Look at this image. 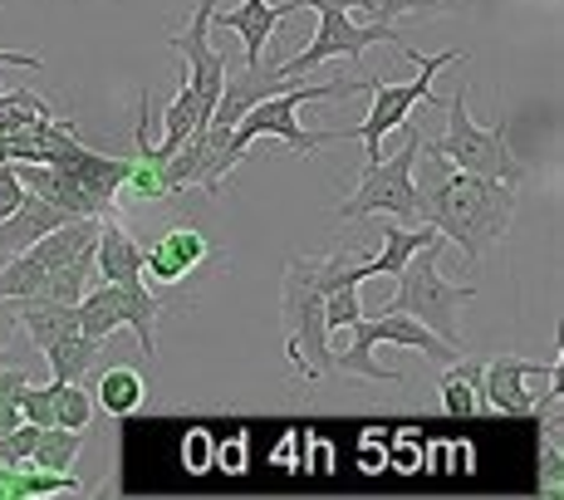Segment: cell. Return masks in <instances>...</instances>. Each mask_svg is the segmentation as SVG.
Returning <instances> with one entry per match:
<instances>
[{
    "label": "cell",
    "instance_id": "obj_1",
    "mask_svg": "<svg viewBox=\"0 0 564 500\" xmlns=\"http://www.w3.org/2000/svg\"><path fill=\"white\" fill-rule=\"evenodd\" d=\"M339 285H364L359 260L349 246H334L329 256H295L280 275V319H285V358L300 378L334 373L329 349V319H324V295Z\"/></svg>",
    "mask_w": 564,
    "mask_h": 500
},
{
    "label": "cell",
    "instance_id": "obj_2",
    "mask_svg": "<svg viewBox=\"0 0 564 500\" xmlns=\"http://www.w3.org/2000/svg\"><path fill=\"white\" fill-rule=\"evenodd\" d=\"M349 94H364V74H354V79H314V84L295 79L290 89H280V94H270V99H260L256 108H246V113L236 118V128L226 133L221 152H216L212 192H206V197H216V192H221V177L246 157V152H251L256 138H280V143L295 152V157H310V152L354 138V128H329V133H310V128H300V108H305V104L349 99Z\"/></svg>",
    "mask_w": 564,
    "mask_h": 500
},
{
    "label": "cell",
    "instance_id": "obj_3",
    "mask_svg": "<svg viewBox=\"0 0 564 500\" xmlns=\"http://www.w3.org/2000/svg\"><path fill=\"white\" fill-rule=\"evenodd\" d=\"M516 187L496 177H471V172H457L452 177H437L427 192H422V221L437 226L442 241H452L462 250L466 270L481 265V256L506 236V226L516 221Z\"/></svg>",
    "mask_w": 564,
    "mask_h": 500
},
{
    "label": "cell",
    "instance_id": "obj_4",
    "mask_svg": "<svg viewBox=\"0 0 564 500\" xmlns=\"http://www.w3.org/2000/svg\"><path fill=\"white\" fill-rule=\"evenodd\" d=\"M398 128H403L398 152H378L373 162H364V177H359V187H354V197L339 202L344 221H364V216H393V221H403V226L422 221V187H417V177H412V167H417V157H422V133L408 118Z\"/></svg>",
    "mask_w": 564,
    "mask_h": 500
},
{
    "label": "cell",
    "instance_id": "obj_5",
    "mask_svg": "<svg viewBox=\"0 0 564 500\" xmlns=\"http://www.w3.org/2000/svg\"><path fill=\"white\" fill-rule=\"evenodd\" d=\"M506 133H511V123H491L481 128L471 113H466V84L447 99V133L437 138V143H422L432 162H447V167L457 172H471V177H496V182H511L520 187L525 182V162L511 152L506 143Z\"/></svg>",
    "mask_w": 564,
    "mask_h": 500
},
{
    "label": "cell",
    "instance_id": "obj_6",
    "mask_svg": "<svg viewBox=\"0 0 564 500\" xmlns=\"http://www.w3.org/2000/svg\"><path fill=\"white\" fill-rule=\"evenodd\" d=\"M349 329H354V344L334 358V368H344V373H354V378H368V383H403L398 368L373 363L378 344H398V349H412V354L432 358V363H457V354H462V349H452L447 339H437L427 324H417L412 314H398V309H378V314H368V319L359 314Z\"/></svg>",
    "mask_w": 564,
    "mask_h": 500
},
{
    "label": "cell",
    "instance_id": "obj_7",
    "mask_svg": "<svg viewBox=\"0 0 564 500\" xmlns=\"http://www.w3.org/2000/svg\"><path fill=\"white\" fill-rule=\"evenodd\" d=\"M398 54H403L408 64H417V74H412L408 84H383L373 79V74H364V94H373V108H368V118L359 128H354V138L364 143V157L373 162L378 152H383V138L393 133L398 123L412 113L417 104H432L442 108V99L432 94V79H437L442 69H452V64L462 59V50H447V54H417L412 45H398Z\"/></svg>",
    "mask_w": 564,
    "mask_h": 500
},
{
    "label": "cell",
    "instance_id": "obj_8",
    "mask_svg": "<svg viewBox=\"0 0 564 500\" xmlns=\"http://www.w3.org/2000/svg\"><path fill=\"white\" fill-rule=\"evenodd\" d=\"M437 250L442 246H422L417 256L398 270V295L383 304V309H398V314H412L417 324H427L437 339H447L452 349H462V334H457V314L462 304L476 300V285H452L447 275L437 270Z\"/></svg>",
    "mask_w": 564,
    "mask_h": 500
},
{
    "label": "cell",
    "instance_id": "obj_9",
    "mask_svg": "<svg viewBox=\"0 0 564 500\" xmlns=\"http://www.w3.org/2000/svg\"><path fill=\"white\" fill-rule=\"evenodd\" d=\"M79 309V329L94 334V339H108L113 329H133L138 349L143 358H158V319H162V304L148 290V280H133V285H104L99 290H84V300L74 304Z\"/></svg>",
    "mask_w": 564,
    "mask_h": 500
},
{
    "label": "cell",
    "instance_id": "obj_10",
    "mask_svg": "<svg viewBox=\"0 0 564 500\" xmlns=\"http://www.w3.org/2000/svg\"><path fill=\"white\" fill-rule=\"evenodd\" d=\"M373 45H403V35H398L393 25H383V20H354L349 10H319V30H314V40L305 50L295 54V59H280L275 69L285 74V79H305L310 69H319L324 59H364V50Z\"/></svg>",
    "mask_w": 564,
    "mask_h": 500
},
{
    "label": "cell",
    "instance_id": "obj_11",
    "mask_svg": "<svg viewBox=\"0 0 564 500\" xmlns=\"http://www.w3.org/2000/svg\"><path fill=\"white\" fill-rule=\"evenodd\" d=\"M216 250L206 246L202 231H192V226H172V231H162L153 246L143 250V280H153L158 290H177L182 280L202 275V265H212Z\"/></svg>",
    "mask_w": 564,
    "mask_h": 500
},
{
    "label": "cell",
    "instance_id": "obj_12",
    "mask_svg": "<svg viewBox=\"0 0 564 500\" xmlns=\"http://www.w3.org/2000/svg\"><path fill=\"white\" fill-rule=\"evenodd\" d=\"M560 363H530V358H491V363L481 368V388H486V402H491L496 412H511V417H530V412L540 407L535 398H530V378H555Z\"/></svg>",
    "mask_w": 564,
    "mask_h": 500
},
{
    "label": "cell",
    "instance_id": "obj_13",
    "mask_svg": "<svg viewBox=\"0 0 564 500\" xmlns=\"http://www.w3.org/2000/svg\"><path fill=\"white\" fill-rule=\"evenodd\" d=\"M295 15V6H270V0H241L236 10H221L216 15L212 10V20L221 30H231V35H241V50H246V64H260L265 59V45H270V35H275V25H285V20Z\"/></svg>",
    "mask_w": 564,
    "mask_h": 500
},
{
    "label": "cell",
    "instance_id": "obj_14",
    "mask_svg": "<svg viewBox=\"0 0 564 500\" xmlns=\"http://www.w3.org/2000/svg\"><path fill=\"white\" fill-rule=\"evenodd\" d=\"M94 275L108 280V285H133L143 280V246L133 241V231L118 221H99V236H94Z\"/></svg>",
    "mask_w": 564,
    "mask_h": 500
},
{
    "label": "cell",
    "instance_id": "obj_15",
    "mask_svg": "<svg viewBox=\"0 0 564 500\" xmlns=\"http://www.w3.org/2000/svg\"><path fill=\"white\" fill-rule=\"evenodd\" d=\"M64 221H69V216H64L59 206L25 187V197H20L15 211L0 216V256H15V250H25L30 241H40V236L54 231V226H64Z\"/></svg>",
    "mask_w": 564,
    "mask_h": 500
},
{
    "label": "cell",
    "instance_id": "obj_16",
    "mask_svg": "<svg viewBox=\"0 0 564 500\" xmlns=\"http://www.w3.org/2000/svg\"><path fill=\"white\" fill-rule=\"evenodd\" d=\"M422 246H447V241H442L437 226H427V221H417V226H403V221L388 226V231H383V250H378L373 260H359V275H364V280L398 275V270H403Z\"/></svg>",
    "mask_w": 564,
    "mask_h": 500
},
{
    "label": "cell",
    "instance_id": "obj_17",
    "mask_svg": "<svg viewBox=\"0 0 564 500\" xmlns=\"http://www.w3.org/2000/svg\"><path fill=\"white\" fill-rule=\"evenodd\" d=\"M15 319L30 329V339H35V349L45 354L50 344H59L64 334L79 329V309L74 304H59V300H40V295H15Z\"/></svg>",
    "mask_w": 564,
    "mask_h": 500
},
{
    "label": "cell",
    "instance_id": "obj_18",
    "mask_svg": "<svg viewBox=\"0 0 564 500\" xmlns=\"http://www.w3.org/2000/svg\"><path fill=\"white\" fill-rule=\"evenodd\" d=\"M79 496L84 481L69 471H45L25 456V461H0V500H30V496Z\"/></svg>",
    "mask_w": 564,
    "mask_h": 500
},
{
    "label": "cell",
    "instance_id": "obj_19",
    "mask_svg": "<svg viewBox=\"0 0 564 500\" xmlns=\"http://www.w3.org/2000/svg\"><path fill=\"white\" fill-rule=\"evenodd\" d=\"M99 354H104V339H94V334H84V329L64 334L59 344L45 349L50 373L59 378V383H79V378H89V368L99 363Z\"/></svg>",
    "mask_w": 564,
    "mask_h": 500
},
{
    "label": "cell",
    "instance_id": "obj_20",
    "mask_svg": "<svg viewBox=\"0 0 564 500\" xmlns=\"http://www.w3.org/2000/svg\"><path fill=\"white\" fill-rule=\"evenodd\" d=\"M143 398H148L143 373H138V368H128V363H118V368H108V373L99 378V398H94V402H99L108 417H128V412L143 407Z\"/></svg>",
    "mask_w": 564,
    "mask_h": 500
},
{
    "label": "cell",
    "instance_id": "obj_21",
    "mask_svg": "<svg viewBox=\"0 0 564 500\" xmlns=\"http://www.w3.org/2000/svg\"><path fill=\"white\" fill-rule=\"evenodd\" d=\"M84 432H74V427H40V437H35V447H30V461L35 466H45V471H69L74 466V456L84 452Z\"/></svg>",
    "mask_w": 564,
    "mask_h": 500
},
{
    "label": "cell",
    "instance_id": "obj_22",
    "mask_svg": "<svg viewBox=\"0 0 564 500\" xmlns=\"http://www.w3.org/2000/svg\"><path fill=\"white\" fill-rule=\"evenodd\" d=\"M50 398H54V427L89 432L94 412H99V402L89 398V388H79V383H59V378H54V383H50Z\"/></svg>",
    "mask_w": 564,
    "mask_h": 500
},
{
    "label": "cell",
    "instance_id": "obj_23",
    "mask_svg": "<svg viewBox=\"0 0 564 500\" xmlns=\"http://www.w3.org/2000/svg\"><path fill=\"white\" fill-rule=\"evenodd\" d=\"M476 388H481V368H457V373L442 378V407L452 412V417H471L476 407H481V398H471Z\"/></svg>",
    "mask_w": 564,
    "mask_h": 500
},
{
    "label": "cell",
    "instance_id": "obj_24",
    "mask_svg": "<svg viewBox=\"0 0 564 500\" xmlns=\"http://www.w3.org/2000/svg\"><path fill=\"white\" fill-rule=\"evenodd\" d=\"M452 10H471V0H373L368 15L393 25L398 15H452Z\"/></svg>",
    "mask_w": 564,
    "mask_h": 500
},
{
    "label": "cell",
    "instance_id": "obj_25",
    "mask_svg": "<svg viewBox=\"0 0 564 500\" xmlns=\"http://www.w3.org/2000/svg\"><path fill=\"white\" fill-rule=\"evenodd\" d=\"M50 104L35 99L30 89H15V94H0V133H20V128H30L35 118H45Z\"/></svg>",
    "mask_w": 564,
    "mask_h": 500
},
{
    "label": "cell",
    "instance_id": "obj_26",
    "mask_svg": "<svg viewBox=\"0 0 564 500\" xmlns=\"http://www.w3.org/2000/svg\"><path fill=\"white\" fill-rule=\"evenodd\" d=\"M20 417L35 422V427H54V398H50V383H45V388H35V383L20 388Z\"/></svg>",
    "mask_w": 564,
    "mask_h": 500
},
{
    "label": "cell",
    "instance_id": "obj_27",
    "mask_svg": "<svg viewBox=\"0 0 564 500\" xmlns=\"http://www.w3.org/2000/svg\"><path fill=\"white\" fill-rule=\"evenodd\" d=\"M25 197V182H20L15 162H0V216H10Z\"/></svg>",
    "mask_w": 564,
    "mask_h": 500
},
{
    "label": "cell",
    "instance_id": "obj_28",
    "mask_svg": "<svg viewBox=\"0 0 564 500\" xmlns=\"http://www.w3.org/2000/svg\"><path fill=\"white\" fill-rule=\"evenodd\" d=\"M212 456H216L212 437H206V432H187V466H192V471H206V466H212Z\"/></svg>",
    "mask_w": 564,
    "mask_h": 500
},
{
    "label": "cell",
    "instance_id": "obj_29",
    "mask_svg": "<svg viewBox=\"0 0 564 500\" xmlns=\"http://www.w3.org/2000/svg\"><path fill=\"white\" fill-rule=\"evenodd\" d=\"M0 69H30V74H40V69H45V59H40V54H25V50L0 45Z\"/></svg>",
    "mask_w": 564,
    "mask_h": 500
},
{
    "label": "cell",
    "instance_id": "obj_30",
    "mask_svg": "<svg viewBox=\"0 0 564 500\" xmlns=\"http://www.w3.org/2000/svg\"><path fill=\"white\" fill-rule=\"evenodd\" d=\"M290 6H310V10H349V15H354V10H368V6H373V0H290Z\"/></svg>",
    "mask_w": 564,
    "mask_h": 500
},
{
    "label": "cell",
    "instance_id": "obj_31",
    "mask_svg": "<svg viewBox=\"0 0 564 500\" xmlns=\"http://www.w3.org/2000/svg\"><path fill=\"white\" fill-rule=\"evenodd\" d=\"M241 461H246V442L231 437V442L221 447V471H241Z\"/></svg>",
    "mask_w": 564,
    "mask_h": 500
},
{
    "label": "cell",
    "instance_id": "obj_32",
    "mask_svg": "<svg viewBox=\"0 0 564 500\" xmlns=\"http://www.w3.org/2000/svg\"><path fill=\"white\" fill-rule=\"evenodd\" d=\"M20 329V319H15V304H10V300H0V349H6V344H10V334H15Z\"/></svg>",
    "mask_w": 564,
    "mask_h": 500
},
{
    "label": "cell",
    "instance_id": "obj_33",
    "mask_svg": "<svg viewBox=\"0 0 564 500\" xmlns=\"http://www.w3.org/2000/svg\"><path fill=\"white\" fill-rule=\"evenodd\" d=\"M20 422H25V417H20V398H0V432L20 427Z\"/></svg>",
    "mask_w": 564,
    "mask_h": 500
}]
</instances>
